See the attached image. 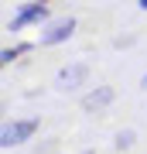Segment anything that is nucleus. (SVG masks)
Here are the masks:
<instances>
[{"mask_svg":"<svg viewBox=\"0 0 147 154\" xmlns=\"http://www.w3.org/2000/svg\"><path fill=\"white\" fill-rule=\"evenodd\" d=\"M72 31H75V21H72V17H62V21H55L51 28L41 34V45L44 48H48V45H62V41L72 38Z\"/></svg>","mask_w":147,"mask_h":154,"instance_id":"7ed1b4c3","label":"nucleus"},{"mask_svg":"<svg viewBox=\"0 0 147 154\" xmlns=\"http://www.w3.org/2000/svg\"><path fill=\"white\" fill-rule=\"evenodd\" d=\"M44 17H48V4H44V0H34V4L21 7V14L11 21V31H21V28H27V24H38V21H44Z\"/></svg>","mask_w":147,"mask_h":154,"instance_id":"f03ea898","label":"nucleus"},{"mask_svg":"<svg viewBox=\"0 0 147 154\" xmlns=\"http://www.w3.org/2000/svg\"><path fill=\"white\" fill-rule=\"evenodd\" d=\"M140 7H144V11H147V0H140Z\"/></svg>","mask_w":147,"mask_h":154,"instance_id":"1a4fd4ad","label":"nucleus"},{"mask_svg":"<svg viewBox=\"0 0 147 154\" xmlns=\"http://www.w3.org/2000/svg\"><path fill=\"white\" fill-rule=\"evenodd\" d=\"M140 86H144V89H147V75H144V79H140Z\"/></svg>","mask_w":147,"mask_h":154,"instance_id":"6e6552de","label":"nucleus"},{"mask_svg":"<svg viewBox=\"0 0 147 154\" xmlns=\"http://www.w3.org/2000/svg\"><path fill=\"white\" fill-rule=\"evenodd\" d=\"M34 130H38V120H14L4 127V134H0V144L4 147H14V144H24L27 137H34Z\"/></svg>","mask_w":147,"mask_h":154,"instance_id":"f257e3e1","label":"nucleus"},{"mask_svg":"<svg viewBox=\"0 0 147 154\" xmlns=\"http://www.w3.org/2000/svg\"><path fill=\"white\" fill-rule=\"evenodd\" d=\"M130 144H133V130H120V137H116V147H130Z\"/></svg>","mask_w":147,"mask_h":154,"instance_id":"423d86ee","label":"nucleus"},{"mask_svg":"<svg viewBox=\"0 0 147 154\" xmlns=\"http://www.w3.org/2000/svg\"><path fill=\"white\" fill-rule=\"evenodd\" d=\"M86 75H89V65H72V69H62L58 72V86H65V89H75L86 82Z\"/></svg>","mask_w":147,"mask_h":154,"instance_id":"20e7f679","label":"nucleus"},{"mask_svg":"<svg viewBox=\"0 0 147 154\" xmlns=\"http://www.w3.org/2000/svg\"><path fill=\"white\" fill-rule=\"evenodd\" d=\"M21 51H24V48H4V55H0V62H4V65H11V62H14L17 55H21Z\"/></svg>","mask_w":147,"mask_h":154,"instance_id":"0eeeda50","label":"nucleus"},{"mask_svg":"<svg viewBox=\"0 0 147 154\" xmlns=\"http://www.w3.org/2000/svg\"><path fill=\"white\" fill-rule=\"evenodd\" d=\"M109 103H113V89L109 86H99V89H93V93L82 99L86 110H103V106H109Z\"/></svg>","mask_w":147,"mask_h":154,"instance_id":"39448f33","label":"nucleus"}]
</instances>
